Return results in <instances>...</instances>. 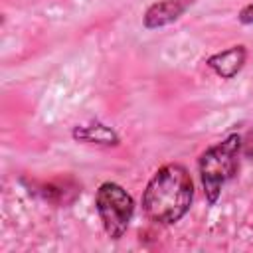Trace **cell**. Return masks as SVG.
I'll list each match as a JSON object with an SVG mask.
<instances>
[{"instance_id":"ba28073f","label":"cell","mask_w":253,"mask_h":253,"mask_svg":"<svg viewBox=\"0 0 253 253\" xmlns=\"http://www.w3.org/2000/svg\"><path fill=\"white\" fill-rule=\"evenodd\" d=\"M241 150L253 160V130L245 136V140H241Z\"/></svg>"},{"instance_id":"6da1fadb","label":"cell","mask_w":253,"mask_h":253,"mask_svg":"<svg viewBox=\"0 0 253 253\" xmlns=\"http://www.w3.org/2000/svg\"><path fill=\"white\" fill-rule=\"evenodd\" d=\"M194 200V182L182 164H166L154 172L142 194V210L154 223L170 225L186 215Z\"/></svg>"},{"instance_id":"7a4b0ae2","label":"cell","mask_w":253,"mask_h":253,"mask_svg":"<svg viewBox=\"0 0 253 253\" xmlns=\"http://www.w3.org/2000/svg\"><path fill=\"white\" fill-rule=\"evenodd\" d=\"M241 152V136L229 134L221 142L206 148L198 160V170L204 186V194L210 204H215L221 188L237 174Z\"/></svg>"},{"instance_id":"8992f818","label":"cell","mask_w":253,"mask_h":253,"mask_svg":"<svg viewBox=\"0 0 253 253\" xmlns=\"http://www.w3.org/2000/svg\"><path fill=\"white\" fill-rule=\"evenodd\" d=\"M73 138L79 142L87 144H97V146H117L121 142L119 134L103 125V123H91V125H77L73 128Z\"/></svg>"},{"instance_id":"5b68a950","label":"cell","mask_w":253,"mask_h":253,"mask_svg":"<svg viewBox=\"0 0 253 253\" xmlns=\"http://www.w3.org/2000/svg\"><path fill=\"white\" fill-rule=\"evenodd\" d=\"M245 57H247L245 45H231L229 49L217 51L211 57H208L206 65L215 75H219L221 79H231L241 71V67L245 63Z\"/></svg>"},{"instance_id":"3957f363","label":"cell","mask_w":253,"mask_h":253,"mask_svg":"<svg viewBox=\"0 0 253 253\" xmlns=\"http://www.w3.org/2000/svg\"><path fill=\"white\" fill-rule=\"evenodd\" d=\"M95 208L105 227V233L111 239H121L134 213L132 196L115 182H103L95 194Z\"/></svg>"},{"instance_id":"277c9868","label":"cell","mask_w":253,"mask_h":253,"mask_svg":"<svg viewBox=\"0 0 253 253\" xmlns=\"http://www.w3.org/2000/svg\"><path fill=\"white\" fill-rule=\"evenodd\" d=\"M192 4H194V0H160V2H154L144 12V28L154 30V28H162L166 24H172Z\"/></svg>"},{"instance_id":"52a82bcc","label":"cell","mask_w":253,"mask_h":253,"mask_svg":"<svg viewBox=\"0 0 253 253\" xmlns=\"http://www.w3.org/2000/svg\"><path fill=\"white\" fill-rule=\"evenodd\" d=\"M239 22H241V24H253V4H247V6L239 12Z\"/></svg>"}]
</instances>
